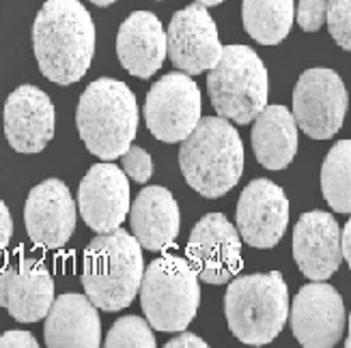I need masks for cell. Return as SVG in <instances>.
Instances as JSON below:
<instances>
[{
    "label": "cell",
    "instance_id": "cell-1",
    "mask_svg": "<svg viewBox=\"0 0 351 348\" xmlns=\"http://www.w3.org/2000/svg\"><path fill=\"white\" fill-rule=\"evenodd\" d=\"M39 71L54 84L84 78L95 54V24L80 0H45L33 24Z\"/></svg>",
    "mask_w": 351,
    "mask_h": 348
},
{
    "label": "cell",
    "instance_id": "cell-2",
    "mask_svg": "<svg viewBox=\"0 0 351 348\" xmlns=\"http://www.w3.org/2000/svg\"><path fill=\"white\" fill-rule=\"evenodd\" d=\"M143 278V245L123 228L97 235L84 250V293L104 312L128 308L141 293Z\"/></svg>",
    "mask_w": 351,
    "mask_h": 348
},
{
    "label": "cell",
    "instance_id": "cell-3",
    "mask_svg": "<svg viewBox=\"0 0 351 348\" xmlns=\"http://www.w3.org/2000/svg\"><path fill=\"white\" fill-rule=\"evenodd\" d=\"M179 165L188 185L205 198H222L243 172V144L224 116H205L181 142Z\"/></svg>",
    "mask_w": 351,
    "mask_h": 348
},
{
    "label": "cell",
    "instance_id": "cell-4",
    "mask_svg": "<svg viewBox=\"0 0 351 348\" xmlns=\"http://www.w3.org/2000/svg\"><path fill=\"white\" fill-rule=\"evenodd\" d=\"M75 127L93 155L104 161L121 157L138 129V103L132 88L112 78L90 82L78 101Z\"/></svg>",
    "mask_w": 351,
    "mask_h": 348
},
{
    "label": "cell",
    "instance_id": "cell-5",
    "mask_svg": "<svg viewBox=\"0 0 351 348\" xmlns=\"http://www.w3.org/2000/svg\"><path fill=\"white\" fill-rule=\"evenodd\" d=\"M289 289L280 271L233 278L224 295V316L231 334L250 346L278 338L289 321Z\"/></svg>",
    "mask_w": 351,
    "mask_h": 348
},
{
    "label": "cell",
    "instance_id": "cell-6",
    "mask_svg": "<svg viewBox=\"0 0 351 348\" xmlns=\"http://www.w3.org/2000/svg\"><path fill=\"white\" fill-rule=\"evenodd\" d=\"M207 93L218 116L248 125L263 112L269 97V75L248 45H226L207 75Z\"/></svg>",
    "mask_w": 351,
    "mask_h": 348
},
{
    "label": "cell",
    "instance_id": "cell-7",
    "mask_svg": "<svg viewBox=\"0 0 351 348\" xmlns=\"http://www.w3.org/2000/svg\"><path fill=\"white\" fill-rule=\"evenodd\" d=\"M198 304L201 278L181 256L164 254L145 269L141 306L154 329L179 334L194 321Z\"/></svg>",
    "mask_w": 351,
    "mask_h": 348
},
{
    "label": "cell",
    "instance_id": "cell-8",
    "mask_svg": "<svg viewBox=\"0 0 351 348\" xmlns=\"http://www.w3.org/2000/svg\"><path fill=\"white\" fill-rule=\"evenodd\" d=\"M201 90L188 73H166L149 88L145 120L154 138L166 144L183 142L201 123Z\"/></svg>",
    "mask_w": 351,
    "mask_h": 348
},
{
    "label": "cell",
    "instance_id": "cell-9",
    "mask_svg": "<svg viewBox=\"0 0 351 348\" xmlns=\"http://www.w3.org/2000/svg\"><path fill=\"white\" fill-rule=\"evenodd\" d=\"M349 108V95L341 75L332 69H308L293 88V116L298 127L313 140L337 133Z\"/></svg>",
    "mask_w": 351,
    "mask_h": 348
},
{
    "label": "cell",
    "instance_id": "cell-10",
    "mask_svg": "<svg viewBox=\"0 0 351 348\" xmlns=\"http://www.w3.org/2000/svg\"><path fill=\"white\" fill-rule=\"evenodd\" d=\"M186 256L201 282L228 284L241 269V235L222 213H207L192 228Z\"/></svg>",
    "mask_w": 351,
    "mask_h": 348
},
{
    "label": "cell",
    "instance_id": "cell-11",
    "mask_svg": "<svg viewBox=\"0 0 351 348\" xmlns=\"http://www.w3.org/2000/svg\"><path fill=\"white\" fill-rule=\"evenodd\" d=\"M166 39H169L171 63L188 75L209 71L224 50L216 22L201 3L183 7L173 15Z\"/></svg>",
    "mask_w": 351,
    "mask_h": 348
},
{
    "label": "cell",
    "instance_id": "cell-12",
    "mask_svg": "<svg viewBox=\"0 0 351 348\" xmlns=\"http://www.w3.org/2000/svg\"><path fill=\"white\" fill-rule=\"evenodd\" d=\"M289 323L298 342L306 348H330L345 331V304L334 286L326 282L306 284L295 295Z\"/></svg>",
    "mask_w": 351,
    "mask_h": 348
},
{
    "label": "cell",
    "instance_id": "cell-13",
    "mask_svg": "<svg viewBox=\"0 0 351 348\" xmlns=\"http://www.w3.org/2000/svg\"><path fill=\"white\" fill-rule=\"evenodd\" d=\"M78 206L80 217L93 232L104 235L121 228L132 206L125 170L110 161L95 163L80 180Z\"/></svg>",
    "mask_w": 351,
    "mask_h": 348
},
{
    "label": "cell",
    "instance_id": "cell-14",
    "mask_svg": "<svg viewBox=\"0 0 351 348\" xmlns=\"http://www.w3.org/2000/svg\"><path fill=\"white\" fill-rule=\"evenodd\" d=\"M235 222L241 239L250 247H276L289 226V200L282 187L269 178L248 183L239 196Z\"/></svg>",
    "mask_w": 351,
    "mask_h": 348
},
{
    "label": "cell",
    "instance_id": "cell-15",
    "mask_svg": "<svg viewBox=\"0 0 351 348\" xmlns=\"http://www.w3.org/2000/svg\"><path fill=\"white\" fill-rule=\"evenodd\" d=\"M75 202L69 187L58 178H45L30 189L24 206L26 232L35 245L58 250L75 230Z\"/></svg>",
    "mask_w": 351,
    "mask_h": 348
},
{
    "label": "cell",
    "instance_id": "cell-16",
    "mask_svg": "<svg viewBox=\"0 0 351 348\" xmlns=\"http://www.w3.org/2000/svg\"><path fill=\"white\" fill-rule=\"evenodd\" d=\"M52 304L54 280L43 263L35 258H15L0 267V308H5L13 321H43Z\"/></svg>",
    "mask_w": 351,
    "mask_h": 348
},
{
    "label": "cell",
    "instance_id": "cell-17",
    "mask_svg": "<svg viewBox=\"0 0 351 348\" xmlns=\"http://www.w3.org/2000/svg\"><path fill=\"white\" fill-rule=\"evenodd\" d=\"M5 135L18 153H41L54 138V103L41 88L22 84L5 101Z\"/></svg>",
    "mask_w": 351,
    "mask_h": 348
},
{
    "label": "cell",
    "instance_id": "cell-18",
    "mask_svg": "<svg viewBox=\"0 0 351 348\" xmlns=\"http://www.w3.org/2000/svg\"><path fill=\"white\" fill-rule=\"evenodd\" d=\"M293 258L313 282H326L343 263V230L326 211L304 213L293 230Z\"/></svg>",
    "mask_w": 351,
    "mask_h": 348
},
{
    "label": "cell",
    "instance_id": "cell-19",
    "mask_svg": "<svg viewBox=\"0 0 351 348\" xmlns=\"http://www.w3.org/2000/svg\"><path fill=\"white\" fill-rule=\"evenodd\" d=\"M169 54V39L158 15L151 11H134L121 24L117 35V56L134 78L149 80L164 65Z\"/></svg>",
    "mask_w": 351,
    "mask_h": 348
},
{
    "label": "cell",
    "instance_id": "cell-20",
    "mask_svg": "<svg viewBox=\"0 0 351 348\" xmlns=\"http://www.w3.org/2000/svg\"><path fill=\"white\" fill-rule=\"evenodd\" d=\"M43 338L50 348H97L101 344L97 306L86 295H60L45 316Z\"/></svg>",
    "mask_w": 351,
    "mask_h": 348
},
{
    "label": "cell",
    "instance_id": "cell-21",
    "mask_svg": "<svg viewBox=\"0 0 351 348\" xmlns=\"http://www.w3.org/2000/svg\"><path fill=\"white\" fill-rule=\"evenodd\" d=\"M132 235L149 252H160L173 245L179 235V206L173 193L151 185L145 187L130 206Z\"/></svg>",
    "mask_w": 351,
    "mask_h": 348
},
{
    "label": "cell",
    "instance_id": "cell-22",
    "mask_svg": "<svg viewBox=\"0 0 351 348\" xmlns=\"http://www.w3.org/2000/svg\"><path fill=\"white\" fill-rule=\"evenodd\" d=\"M298 120L285 105H265L254 118L250 140L258 163L267 170H282L298 153Z\"/></svg>",
    "mask_w": 351,
    "mask_h": 348
},
{
    "label": "cell",
    "instance_id": "cell-23",
    "mask_svg": "<svg viewBox=\"0 0 351 348\" xmlns=\"http://www.w3.org/2000/svg\"><path fill=\"white\" fill-rule=\"evenodd\" d=\"M293 0H243L241 20L246 33L261 45H278L293 26Z\"/></svg>",
    "mask_w": 351,
    "mask_h": 348
},
{
    "label": "cell",
    "instance_id": "cell-24",
    "mask_svg": "<svg viewBox=\"0 0 351 348\" xmlns=\"http://www.w3.org/2000/svg\"><path fill=\"white\" fill-rule=\"evenodd\" d=\"M322 191L337 213H351V140L334 144L322 165Z\"/></svg>",
    "mask_w": 351,
    "mask_h": 348
},
{
    "label": "cell",
    "instance_id": "cell-25",
    "mask_svg": "<svg viewBox=\"0 0 351 348\" xmlns=\"http://www.w3.org/2000/svg\"><path fill=\"white\" fill-rule=\"evenodd\" d=\"M104 344L108 348H154L156 336L149 321H143L141 316H123L110 327Z\"/></svg>",
    "mask_w": 351,
    "mask_h": 348
},
{
    "label": "cell",
    "instance_id": "cell-26",
    "mask_svg": "<svg viewBox=\"0 0 351 348\" xmlns=\"http://www.w3.org/2000/svg\"><path fill=\"white\" fill-rule=\"evenodd\" d=\"M328 28L332 39L351 52V0H328Z\"/></svg>",
    "mask_w": 351,
    "mask_h": 348
},
{
    "label": "cell",
    "instance_id": "cell-27",
    "mask_svg": "<svg viewBox=\"0 0 351 348\" xmlns=\"http://www.w3.org/2000/svg\"><path fill=\"white\" fill-rule=\"evenodd\" d=\"M121 165H123L125 174L136 180V183H149L151 174H154V161L151 155L143 146H130L123 155H121Z\"/></svg>",
    "mask_w": 351,
    "mask_h": 348
},
{
    "label": "cell",
    "instance_id": "cell-28",
    "mask_svg": "<svg viewBox=\"0 0 351 348\" xmlns=\"http://www.w3.org/2000/svg\"><path fill=\"white\" fill-rule=\"evenodd\" d=\"M295 20L302 30L317 33L328 22V0H300L295 9Z\"/></svg>",
    "mask_w": 351,
    "mask_h": 348
},
{
    "label": "cell",
    "instance_id": "cell-29",
    "mask_svg": "<svg viewBox=\"0 0 351 348\" xmlns=\"http://www.w3.org/2000/svg\"><path fill=\"white\" fill-rule=\"evenodd\" d=\"M37 340L28 331H7L0 336V348H37Z\"/></svg>",
    "mask_w": 351,
    "mask_h": 348
},
{
    "label": "cell",
    "instance_id": "cell-30",
    "mask_svg": "<svg viewBox=\"0 0 351 348\" xmlns=\"http://www.w3.org/2000/svg\"><path fill=\"white\" fill-rule=\"evenodd\" d=\"M11 237H13V219L7 204L0 200V252L7 250Z\"/></svg>",
    "mask_w": 351,
    "mask_h": 348
},
{
    "label": "cell",
    "instance_id": "cell-31",
    "mask_svg": "<svg viewBox=\"0 0 351 348\" xmlns=\"http://www.w3.org/2000/svg\"><path fill=\"white\" fill-rule=\"evenodd\" d=\"M169 348H207L209 344L205 340H201L196 334H190V331H179V336L173 338L171 342H166Z\"/></svg>",
    "mask_w": 351,
    "mask_h": 348
},
{
    "label": "cell",
    "instance_id": "cell-32",
    "mask_svg": "<svg viewBox=\"0 0 351 348\" xmlns=\"http://www.w3.org/2000/svg\"><path fill=\"white\" fill-rule=\"evenodd\" d=\"M343 258L347 260V265L351 269V217L343 228Z\"/></svg>",
    "mask_w": 351,
    "mask_h": 348
},
{
    "label": "cell",
    "instance_id": "cell-33",
    "mask_svg": "<svg viewBox=\"0 0 351 348\" xmlns=\"http://www.w3.org/2000/svg\"><path fill=\"white\" fill-rule=\"evenodd\" d=\"M194 3H201V5H205V7H218V5L224 3V0H194Z\"/></svg>",
    "mask_w": 351,
    "mask_h": 348
},
{
    "label": "cell",
    "instance_id": "cell-34",
    "mask_svg": "<svg viewBox=\"0 0 351 348\" xmlns=\"http://www.w3.org/2000/svg\"><path fill=\"white\" fill-rule=\"evenodd\" d=\"M93 5H97V7H110L112 3H117V0H90Z\"/></svg>",
    "mask_w": 351,
    "mask_h": 348
},
{
    "label": "cell",
    "instance_id": "cell-35",
    "mask_svg": "<svg viewBox=\"0 0 351 348\" xmlns=\"http://www.w3.org/2000/svg\"><path fill=\"white\" fill-rule=\"evenodd\" d=\"M345 346L351 348V314H349V336H347V340H345Z\"/></svg>",
    "mask_w": 351,
    "mask_h": 348
}]
</instances>
